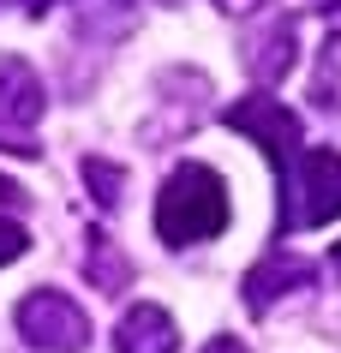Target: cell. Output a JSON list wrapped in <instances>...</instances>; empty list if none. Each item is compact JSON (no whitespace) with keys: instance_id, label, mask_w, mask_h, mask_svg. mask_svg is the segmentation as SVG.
<instances>
[{"instance_id":"52a82bcc","label":"cell","mask_w":341,"mask_h":353,"mask_svg":"<svg viewBox=\"0 0 341 353\" xmlns=\"http://www.w3.org/2000/svg\"><path fill=\"white\" fill-rule=\"evenodd\" d=\"M311 276H318V270H311L305 258L269 252L264 263H251V276L240 281V294H246V305H251V312H269V305H276V299H282L287 288H311Z\"/></svg>"},{"instance_id":"7a4b0ae2","label":"cell","mask_w":341,"mask_h":353,"mask_svg":"<svg viewBox=\"0 0 341 353\" xmlns=\"http://www.w3.org/2000/svg\"><path fill=\"white\" fill-rule=\"evenodd\" d=\"M335 216H341V150H300V162L282 186V234L323 228Z\"/></svg>"},{"instance_id":"2e32d148","label":"cell","mask_w":341,"mask_h":353,"mask_svg":"<svg viewBox=\"0 0 341 353\" xmlns=\"http://www.w3.org/2000/svg\"><path fill=\"white\" fill-rule=\"evenodd\" d=\"M335 263H341V245H335Z\"/></svg>"},{"instance_id":"5bb4252c","label":"cell","mask_w":341,"mask_h":353,"mask_svg":"<svg viewBox=\"0 0 341 353\" xmlns=\"http://www.w3.org/2000/svg\"><path fill=\"white\" fill-rule=\"evenodd\" d=\"M227 12H251V0H222Z\"/></svg>"},{"instance_id":"ba28073f","label":"cell","mask_w":341,"mask_h":353,"mask_svg":"<svg viewBox=\"0 0 341 353\" xmlns=\"http://www.w3.org/2000/svg\"><path fill=\"white\" fill-rule=\"evenodd\" d=\"M293 48H300V30H293V19H269V30L258 42H251V78L258 84H276V78H287V66H293Z\"/></svg>"},{"instance_id":"4fadbf2b","label":"cell","mask_w":341,"mask_h":353,"mask_svg":"<svg viewBox=\"0 0 341 353\" xmlns=\"http://www.w3.org/2000/svg\"><path fill=\"white\" fill-rule=\"evenodd\" d=\"M204 353H246V347H240V341H234V335H216V341H209Z\"/></svg>"},{"instance_id":"6da1fadb","label":"cell","mask_w":341,"mask_h":353,"mask_svg":"<svg viewBox=\"0 0 341 353\" xmlns=\"http://www.w3.org/2000/svg\"><path fill=\"white\" fill-rule=\"evenodd\" d=\"M227 228V186L222 174L204 162H186L168 174V186L156 198V234L162 245H204Z\"/></svg>"},{"instance_id":"9c48e42d","label":"cell","mask_w":341,"mask_h":353,"mask_svg":"<svg viewBox=\"0 0 341 353\" xmlns=\"http://www.w3.org/2000/svg\"><path fill=\"white\" fill-rule=\"evenodd\" d=\"M84 276L96 281V294H120V288L132 281V263L114 252V240H96V252L84 258Z\"/></svg>"},{"instance_id":"277c9868","label":"cell","mask_w":341,"mask_h":353,"mask_svg":"<svg viewBox=\"0 0 341 353\" xmlns=\"http://www.w3.org/2000/svg\"><path fill=\"white\" fill-rule=\"evenodd\" d=\"M19 335L42 353H84L90 341V317L72 294H54V288H37V294L19 305Z\"/></svg>"},{"instance_id":"9a60e30c","label":"cell","mask_w":341,"mask_h":353,"mask_svg":"<svg viewBox=\"0 0 341 353\" xmlns=\"http://www.w3.org/2000/svg\"><path fill=\"white\" fill-rule=\"evenodd\" d=\"M311 6H318V12H341V0H311Z\"/></svg>"},{"instance_id":"8992f818","label":"cell","mask_w":341,"mask_h":353,"mask_svg":"<svg viewBox=\"0 0 341 353\" xmlns=\"http://www.w3.org/2000/svg\"><path fill=\"white\" fill-rule=\"evenodd\" d=\"M114 347L120 353H180V330H174V317L150 299H138L126 305V317L114 323Z\"/></svg>"},{"instance_id":"8fae6325","label":"cell","mask_w":341,"mask_h":353,"mask_svg":"<svg viewBox=\"0 0 341 353\" xmlns=\"http://www.w3.org/2000/svg\"><path fill=\"white\" fill-rule=\"evenodd\" d=\"M24 252H30V234L19 222H0V263H19Z\"/></svg>"},{"instance_id":"3957f363","label":"cell","mask_w":341,"mask_h":353,"mask_svg":"<svg viewBox=\"0 0 341 353\" xmlns=\"http://www.w3.org/2000/svg\"><path fill=\"white\" fill-rule=\"evenodd\" d=\"M222 120L234 132H246L251 144L264 150L269 168H276V180L287 186V174L300 162V114L287 108V102H276V96H246V102H234Z\"/></svg>"},{"instance_id":"5b68a950","label":"cell","mask_w":341,"mask_h":353,"mask_svg":"<svg viewBox=\"0 0 341 353\" xmlns=\"http://www.w3.org/2000/svg\"><path fill=\"white\" fill-rule=\"evenodd\" d=\"M42 108H48V90H42L37 66L19 54H0V120L24 132L42 120Z\"/></svg>"},{"instance_id":"30bf717a","label":"cell","mask_w":341,"mask_h":353,"mask_svg":"<svg viewBox=\"0 0 341 353\" xmlns=\"http://www.w3.org/2000/svg\"><path fill=\"white\" fill-rule=\"evenodd\" d=\"M84 186L96 192V204H102V210H114V204H120V192H126V174H120L108 156H84Z\"/></svg>"},{"instance_id":"7c38bea8","label":"cell","mask_w":341,"mask_h":353,"mask_svg":"<svg viewBox=\"0 0 341 353\" xmlns=\"http://www.w3.org/2000/svg\"><path fill=\"white\" fill-rule=\"evenodd\" d=\"M0 204H30V192H24L19 180H6V174H0Z\"/></svg>"}]
</instances>
